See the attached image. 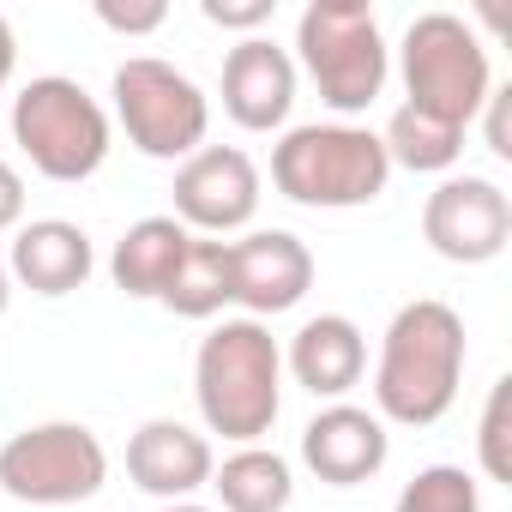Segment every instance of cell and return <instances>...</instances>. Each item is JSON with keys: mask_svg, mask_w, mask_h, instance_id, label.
I'll list each match as a JSON object with an SVG mask.
<instances>
[{"mask_svg": "<svg viewBox=\"0 0 512 512\" xmlns=\"http://www.w3.org/2000/svg\"><path fill=\"white\" fill-rule=\"evenodd\" d=\"M464 380V320L458 308L422 296L404 302L380 338L374 362V416L398 428H434Z\"/></svg>", "mask_w": 512, "mask_h": 512, "instance_id": "1", "label": "cell"}, {"mask_svg": "<svg viewBox=\"0 0 512 512\" xmlns=\"http://www.w3.org/2000/svg\"><path fill=\"white\" fill-rule=\"evenodd\" d=\"M193 398L211 434L235 446H260L284 410V350L266 320H223L193 356Z\"/></svg>", "mask_w": 512, "mask_h": 512, "instance_id": "2", "label": "cell"}, {"mask_svg": "<svg viewBox=\"0 0 512 512\" xmlns=\"http://www.w3.org/2000/svg\"><path fill=\"white\" fill-rule=\"evenodd\" d=\"M392 181L386 145L368 127L350 121H314V127H290L272 145V187L308 211H356L374 205Z\"/></svg>", "mask_w": 512, "mask_h": 512, "instance_id": "3", "label": "cell"}, {"mask_svg": "<svg viewBox=\"0 0 512 512\" xmlns=\"http://www.w3.org/2000/svg\"><path fill=\"white\" fill-rule=\"evenodd\" d=\"M296 55L302 73L314 79L320 103L338 115H362L374 109V97L386 91L392 55L380 37V19L368 0H314L296 19Z\"/></svg>", "mask_w": 512, "mask_h": 512, "instance_id": "4", "label": "cell"}, {"mask_svg": "<svg viewBox=\"0 0 512 512\" xmlns=\"http://www.w3.org/2000/svg\"><path fill=\"white\" fill-rule=\"evenodd\" d=\"M398 73H404V97L410 109L470 133V121L482 115V103L494 97V73H488V49L482 37L458 19V13H422L404 31L398 49Z\"/></svg>", "mask_w": 512, "mask_h": 512, "instance_id": "5", "label": "cell"}, {"mask_svg": "<svg viewBox=\"0 0 512 512\" xmlns=\"http://www.w3.org/2000/svg\"><path fill=\"white\" fill-rule=\"evenodd\" d=\"M13 139H19V151L31 157L37 175L73 187V181H91L103 169V157H109V115L79 79L43 73V79H31L13 97Z\"/></svg>", "mask_w": 512, "mask_h": 512, "instance_id": "6", "label": "cell"}, {"mask_svg": "<svg viewBox=\"0 0 512 512\" xmlns=\"http://www.w3.org/2000/svg\"><path fill=\"white\" fill-rule=\"evenodd\" d=\"M115 121L133 151H145L157 163H187L211 133V103L169 61L133 55L115 67Z\"/></svg>", "mask_w": 512, "mask_h": 512, "instance_id": "7", "label": "cell"}, {"mask_svg": "<svg viewBox=\"0 0 512 512\" xmlns=\"http://www.w3.org/2000/svg\"><path fill=\"white\" fill-rule=\"evenodd\" d=\"M109 482V452L85 422H37L0 446V488L25 506H79Z\"/></svg>", "mask_w": 512, "mask_h": 512, "instance_id": "8", "label": "cell"}, {"mask_svg": "<svg viewBox=\"0 0 512 512\" xmlns=\"http://www.w3.org/2000/svg\"><path fill=\"white\" fill-rule=\"evenodd\" d=\"M422 241L452 266H488L512 241V199L488 175H446L422 205Z\"/></svg>", "mask_w": 512, "mask_h": 512, "instance_id": "9", "label": "cell"}, {"mask_svg": "<svg viewBox=\"0 0 512 512\" xmlns=\"http://www.w3.org/2000/svg\"><path fill=\"white\" fill-rule=\"evenodd\" d=\"M260 211V169L241 145H199L175 169V223L187 235H229Z\"/></svg>", "mask_w": 512, "mask_h": 512, "instance_id": "10", "label": "cell"}, {"mask_svg": "<svg viewBox=\"0 0 512 512\" xmlns=\"http://www.w3.org/2000/svg\"><path fill=\"white\" fill-rule=\"evenodd\" d=\"M314 290V253L290 229H253L229 241V296L247 308V320H272L290 314Z\"/></svg>", "mask_w": 512, "mask_h": 512, "instance_id": "11", "label": "cell"}, {"mask_svg": "<svg viewBox=\"0 0 512 512\" xmlns=\"http://www.w3.org/2000/svg\"><path fill=\"white\" fill-rule=\"evenodd\" d=\"M296 109V61L272 37H241L223 55V115L241 133H272Z\"/></svg>", "mask_w": 512, "mask_h": 512, "instance_id": "12", "label": "cell"}, {"mask_svg": "<svg viewBox=\"0 0 512 512\" xmlns=\"http://www.w3.org/2000/svg\"><path fill=\"white\" fill-rule=\"evenodd\" d=\"M392 458V434L374 410L362 404H326L308 428H302V464L326 482V488H356L374 482Z\"/></svg>", "mask_w": 512, "mask_h": 512, "instance_id": "13", "label": "cell"}, {"mask_svg": "<svg viewBox=\"0 0 512 512\" xmlns=\"http://www.w3.org/2000/svg\"><path fill=\"white\" fill-rule=\"evenodd\" d=\"M211 470H217L211 440L175 416H157L127 440V476H133V488H145L157 500H187V494L211 488Z\"/></svg>", "mask_w": 512, "mask_h": 512, "instance_id": "14", "label": "cell"}, {"mask_svg": "<svg viewBox=\"0 0 512 512\" xmlns=\"http://www.w3.org/2000/svg\"><path fill=\"white\" fill-rule=\"evenodd\" d=\"M97 272V253H91V235L67 217H37V223H19L13 235V253H7V278L25 284L31 296H73L85 290V278Z\"/></svg>", "mask_w": 512, "mask_h": 512, "instance_id": "15", "label": "cell"}, {"mask_svg": "<svg viewBox=\"0 0 512 512\" xmlns=\"http://www.w3.org/2000/svg\"><path fill=\"white\" fill-rule=\"evenodd\" d=\"M284 368L296 374L302 392H314L326 404H344V392L362 386V374H368V338H362V326L350 314H314L290 338Z\"/></svg>", "mask_w": 512, "mask_h": 512, "instance_id": "16", "label": "cell"}, {"mask_svg": "<svg viewBox=\"0 0 512 512\" xmlns=\"http://www.w3.org/2000/svg\"><path fill=\"white\" fill-rule=\"evenodd\" d=\"M187 241H193V235H187L175 217H139V223L115 241V253H109L115 290H127L133 302H157V296L169 290L175 266H181Z\"/></svg>", "mask_w": 512, "mask_h": 512, "instance_id": "17", "label": "cell"}, {"mask_svg": "<svg viewBox=\"0 0 512 512\" xmlns=\"http://www.w3.org/2000/svg\"><path fill=\"white\" fill-rule=\"evenodd\" d=\"M211 488H217L223 512H284L296 500V470L272 446H235L211 470Z\"/></svg>", "mask_w": 512, "mask_h": 512, "instance_id": "18", "label": "cell"}, {"mask_svg": "<svg viewBox=\"0 0 512 512\" xmlns=\"http://www.w3.org/2000/svg\"><path fill=\"white\" fill-rule=\"evenodd\" d=\"M169 314H181V320H211V314H223L235 296H229V241H217V235H193L187 241V253H181V266H175V278H169V290L157 296Z\"/></svg>", "mask_w": 512, "mask_h": 512, "instance_id": "19", "label": "cell"}, {"mask_svg": "<svg viewBox=\"0 0 512 512\" xmlns=\"http://www.w3.org/2000/svg\"><path fill=\"white\" fill-rule=\"evenodd\" d=\"M380 145H386V163L410 169V175H446L464 157V133L446 127V121H434V115H422V109H410V103L386 121Z\"/></svg>", "mask_w": 512, "mask_h": 512, "instance_id": "20", "label": "cell"}, {"mask_svg": "<svg viewBox=\"0 0 512 512\" xmlns=\"http://www.w3.org/2000/svg\"><path fill=\"white\" fill-rule=\"evenodd\" d=\"M392 512H482V482L464 464H428L398 488Z\"/></svg>", "mask_w": 512, "mask_h": 512, "instance_id": "21", "label": "cell"}, {"mask_svg": "<svg viewBox=\"0 0 512 512\" xmlns=\"http://www.w3.org/2000/svg\"><path fill=\"white\" fill-rule=\"evenodd\" d=\"M506 416H512V380H494L488 404H482V434H476V452H482V476L488 482H506L512 476V458H506Z\"/></svg>", "mask_w": 512, "mask_h": 512, "instance_id": "22", "label": "cell"}, {"mask_svg": "<svg viewBox=\"0 0 512 512\" xmlns=\"http://www.w3.org/2000/svg\"><path fill=\"white\" fill-rule=\"evenodd\" d=\"M97 19L109 31H121V37H151L169 19V7H163V0H127V7H121V0H97Z\"/></svg>", "mask_w": 512, "mask_h": 512, "instance_id": "23", "label": "cell"}, {"mask_svg": "<svg viewBox=\"0 0 512 512\" xmlns=\"http://www.w3.org/2000/svg\"><path fill=\"white\" fill-rule=\"evenodd\" d=\"M199 13L211 25H223V31H260L272 19V0H205Z\"/></svg>", "mask_w": 512, "mask_h": 512, "instance_id": "24", "label": "cell"}, {"mask_svg": "<svg viewBox=\"0 0 512 512\" xmlns=\"http://www.w3.org/2000/svg\"><path fill=\"white\" fill-rule=\"evenodd\" d=\"M19 217H25V175L0 157V235L19 229Z\"/></svg>", "mask_w": 512, "mask_h": 512, "instance_id": "25", "label": "cell"}, {"mask_svg": "<svg viewBox=\"0 0 512 512\" xmlns=\"http://www.w3.org/2000/svg\"><path fill=\"white\" fill-rule=\"evenodd\" d=\"M506 103H512V91H494V97L482 103V115H488V151H494V157H512V133H506Z\"/></svg>", "mask_w": 512, "mask_h": 512, "instance_id": "26", "label": "cell"}, {"mask_svg": "<svg viewBox=\"0 0 512 512\" xmlns=\"http://www.w3.org/2000/svg\"><path fill=\"white\" fill-rule=\"evenodd\" d=\"M13 67H19V37H13V19L0 13V85L13 79Z\"/></svg>", "mask_w": 512, "mask_h": 512, "instance_id": "27", "label": "cell"}, {"mask_svg": "<svg viewBox=\"0 0 512 512\" xmlns=\"http://www.w3.org/2000/svg\"><path fill=\"white\" fill-rule=\"evenodd\" d=\"M7 302H13V278H7V260H0V320H7Z\"/></svg>", "mask_w": 512, "mask_h": 512, "instance_id": "28", "label": "cell"}, {"mask_svg": "<svg viewBox=\"0 0 512 512\" xmlns=\"http://www.w3.org/2000/svg\"><path fill=\"white\" fill-rule=\"evenodd\" d=\"M163 512H211V506H193V500H169Z\"/></svg>", "mask_w": 512, "mask_h": 512, "instance_id": "29", "label": "cell"}]
</instances>
